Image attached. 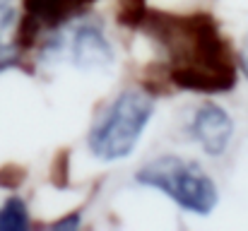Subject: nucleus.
<instances>
[{"mask_svg":"<svg viewBox=\"0 0 248 231\" xmlns=\"http://www.w3.org/2000/svg\"><path fill=\"white\" fill-rule=\"evenodd\" d=\"M140 29L166 51V82L171 87L198 94H224L236 87L229 41L207 12L166 15L147 7Z\"/></svg>","mask_w":248,"mask_h":231,"instance_id":"1","label":"nucleus"},{"mask_svg":"<svg viewBox=\"0 0 248 231\" xmlns=\"http://www.w3.org/2000/svg\"><path fill=\"white\" fill-rule=\"evenodd\" d=\"M155 116V96L147 89H123L89 130V150L101 161L130 156Z\"/></svg>","mask_w":248,"mask_h":231,"instance_id":"2","label":"nucleus"},{"mask_svg":"<svg viewBox=\"0 0 248 231\" xmlns=\"http://www.w3.org/2000/svg\"><path fill=\"white\" fill-rule=\"evenodd\" d=\"M135 181L164 193L181 210L200 217H207L219 202V190L210 173H205L200 164L186 161L173 154L157 156L145 164L135 173Z\"/></svg>","mask_w":248,"mask_h":231,"instance_id":"3","label":"nucleus"},{"mask_svg":"<svg viewBox=\"0 0 248 231\" xmlns=\"http://www.w3.org/2000/svg\"><path fill=\"white\" fill-rule=\"evenodd\" d=\"M65 58L87 73H106L113 65V48L99 22H82L65 31Z\"/></svg>","mask_w":248,"mask_h":231,"instance_id":"4","label":"nucleus"},{"mask_svg":"<svg viewBox=\"0 0 248 231\" xmlns=\"http://www.w3.org/2000/svg\"><path fill=\"white\" fill-rule=\"evenodd\" d=\"M188 135L200 145V150L207 156H222L232 142L234 121L222 106L205 101L202 106L195 108L188 125Z\"/></svg>","mask_w":248,"mask_h":231,"instance_id":"5","label":"nucleus"},{"mask_svg":"<svg viewBox=\"0 0 248 231\" xmlns=\"http://www.w3.org/2000/svg\"><path fill=\"white\" fill-rule=\"evenodd\" d=\"M96 0H24V12L44 29H58Z\"/></svg>","mask_w":248,"mask_h":231,"instance_id":"6","label":"nucleus"},{"mask_svg":"<svg viewBox=\"0 0 248 231\" xmlns=\"http://www.w3.org/2000/svg\"><path fill=\"white\" fill-rule=\"evenodd\" d=\"M15 24H17L15 7L10 2L0 5V73L12 70V68H22V51L15 44L5 41V36L15 29Z\"/></svg>","mask_w":248,"mask_h":231,"instance_id":"7","label":"nucleus"},{"mask_svg":"<svg viewBox=\"0 0 248 231\" xmlns=\"http://www.w3.org/2000/svg\"><path fill=\"white\" fill-rule=\"evenodd\" d=\"M31 227L29 210L22 198H7L0 207V231H24Z\"/></svg>","mask_w":248,"mask_h":231,"instance_id":"8","label":"nucleus"},{"mask_svg":"<svg viewBox=\"0 0 248 231\" xmlns=\"http://www.w3.org/2000/svg\"><path fill=\"white\" fill-rule=\"evenodd\" d=\"M24 178H27V171L19 164H5V166H0V188H7V190L19 188L24 183Z\"/></svg>","mask_w":248,"mask_h":231,"instance_id":"9","label":"nucleus"},{"mask_svg":"<svg viewBox=\"0 0 248 231\" xmlns=\"http://www.w3.org/2000/svg\"><path fill=\"white\" fill-rule=\"evenodd\" d=\"M51 176H53V183H56L58 188H63V185H65V178H68V152H65V150L58 154V159L53 161Z\"/></svg>","mask_w":248,"mask_h":231,"instance_id":"10","label":"nucleus"},{"mask_svg":"<svg viewBox=\"0 0 248 231\" xmlns=\"http://www.w3.org/2000/svg\"><path fill=\"white\" fill-rule=\"evenodd\" d=\"M51 227H53V229H78V227H80V212H73V215H68L65 219L53 222Z\"/></svg>","mask_w":248,"mask_h":231,"instance_id":"11","label":"nucleus"},{"mask_svg":"<svg viewBox=\"0 0 248 231\" xmlns=\"http://www.w3.org/2000/svg\"><path fill=\"white\" fill-rule=\"evenodd\" d=\"M241 70H244V75L248 79V36L244 41V51H241Z\"/></svg>","mask_w":248,"mask_h":231,"instance_id":"12","label":"nucleus"},{"mask_svg":"<svg viewBox=\"0 0 248 231\" xmlns=\"http://www.w3.org/2000/svg\"><path fill=\"white\" fill-rule=\"evenodd\" d=\"M7 2H12V0H0V5H7Z\"/></svg>","mask_w":248,"mask_h":231,"instance_id":"13","label":"nucleus"}]
</instances>
